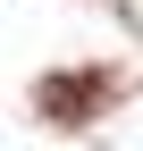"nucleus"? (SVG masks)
Wrapping results in <instances>:
<instances>
[{"label":"nucleus","instance_id":"f257e3e1","mask_svg":"<svg viewBox=\"0 0 143 151\" xmlns=\"http://www.w3.org/2000/svg\"><path fill=\"white\" fill-rule=\"evenodd\" d=\"M110 92H118L110 67H59V76H42V84H34V109H42L51 126H84V118H101V109H110Z\"/></svg>","mask_w":143,"mask_h":151}]
</instances>
